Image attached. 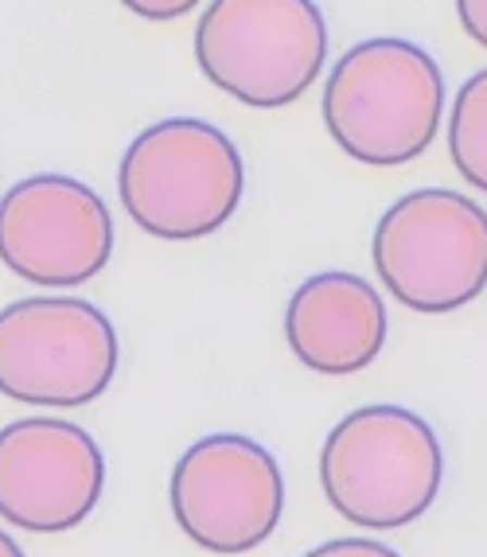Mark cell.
<instances>
[{"mask_svg":"<svg viewBox=\"0 0 487 557\" xmlns=\"http://www.w3.org/2000/svg\"><path fill=\"white\" fill-rule=\"evenodd\" d=\"M122 4L149 24H172V20H184L199 9V0H122Z\"/></svg>","mask_w":487,"mask_h":557,"instance_id":"obj_12","label":"cell"},{"mask_svg":"<svg viewBox=\"0 0 487 557\" xmlns=\"http://www.w3.org/2000/svg\"><path fill=\"white\" fill-rule=\"evenodd\" d=\"M386 335L383 297L359 273H312L285 308L289 351L316 374H359L383 355Z\"/></svg>","mask_w":487,"mask_h":557,"instance_id":"obj_10","label":"cell"},{"mask_svg":"<svg viewBox=\"0 0 487 557\" xmlns=\"http://www.w3.org/2000/svg\"><path fill=\"white\" fill-rule=\"evenodd\" d=\"M242 191V152L199 117H164L141 129L117 168L122 207L160 242H199L223 231Z\"/></svg>","mask_w":487,"mask_h":557,"instance_id":"obj_2","label":"cell"},{"mask_svg":"<svg viewBox=\"0 0 487 557\" xmlns=\"http://www.w3.org/2000/svg\"><path fill=\"white\" fill-rule=\"evenodd\" d=\"M168 499L176 527L199 549L238 557L277 530L285 475L265 445L242 433H211L176 460Z\"/></svg>","mask_w":487,"mask_h":557,"instance_id":"obj_7","label":"cell"},{"mask_svg":"<svg viewBox=\"0 0 487 557\" xmlns=\"http://www.w3.org/2000/svg\"><path fill=\"white\" fill-rule=\"evenodd\" d=\"M371 258L398 305L457 312L487 288V211L449 187L410 191L378 219Z\"/></svg>","mask_w":487,"mask_h":557,"instance_id":"obj_5","label":"cell"},{"mask_svg":"<svg viewBox=\"0 0 487 557\" xmlns=\"http://www.w3.org/2000/svg\"><path fill=\"white\" fill-rule=\"evenodd\" d=\"M304 557H402V554L371 539H332L324 546L309 549Z\"/></svg>","mask_w":487,"mask_h":557,"instance_id":"obj_13","label":"cell"},{"mask_svg":"<svg viewBox=\"0 0 487 557\" xmlns=\"http://www.w3.org/2000/svg\"><path fill=\"white\" fill-rule=\"evenodd\" d=\"M449 157L460 180L487 196V66L476 71L452 98Z\"/></svg>","mask_w":487,"mask_h":557,"instance_id":"obj_11","label":"cell"},{"mask_svg":"<svg viewBox=\"0 0 487 557\" xmlns=\"http://www.w3.org/2000/svg\"><path fill=\"white\" fill-rule=\"evenodd\" d=\"M113 219L83 180L28 176L0 199V261L43 288H75L110 265Z\"/></svg>","mask_w":487,"mask_h":557,"instance_id":"obj_8","label":"cell"},{"mask_svg":"<svg viewBox=\"0 0 487 557\" xmlns=\"http://www.w3.org/2000/svg\"><path fill=\"white\" fill-rule=\"evenodd\" d=\"M445 117V75L425 47L398 36L355 44L324 86L336 149L371 168H398L433 145Z\"/></svg>","mask_w":487,"mask_h":557,"instance_id":"obj_1","label":"cell"},{"mask_svg":"<svg viewBox=\"0 0 487 557\" xmlns=\"http://www.w3.org/2000/svg\"><path fill=\"white\" fill-rule=\"evenodd\" d=\"M207 83L253 110H285L316 86L328 20L316 0H211L196 24Z\"/></svg>","mask_w":487,"mask_h":557,"instance_id":"obj_4","label":"cell"},{"mask_svg":"<svg viewBox=\"0 0 487 557\" xmlns=\"http://www.w3.org/2000/svg\"><path fill=\"white\" fill-rule=\"evenodd\" d=\"M105 487V456L86 429L24 418L0 429V519L32 534H63L90 519Z\"/></svg>","mask_w":487,"mask_h":557,"instance_id":"obj_9","label":"cell"},{"mask_svg":"<svg viewBox=\"0 0 487 557\" xmlns=\"http://www.w3.org/2000/svg\"><path fill=\"white\" fill-rule=\"evenodd\" d=\"M117 332L90 300L28 297L0 308V394L24 406L75 409L117 374Z\"/></svg>","mask_w":487,"mask_h":557,"instance_id":"obj_6","label":"cell"},{"mask_svg":"<svg viewBox=\"0 0 487 557\" xmlns=\"http://www.w3.org/2000/svg\"><path fill=\"white\" fill-rule=\"evenodd\" d=\"M457 16L469 39H476L487 51V0H457Z\"/></svg>","mask_w":487,"mask_h":557,"instance_id":"obj_14","label":"cell"},{"mask_svg":"<svg viewBox=\"0 0 487 557\" xmlns=\"http://www.w3.org/2000/svg\"><path fill=\"white\" fill-rule=\"evenodd\" d=\"M445 453L433 425L405 406H359L320 448V483L339 519L398 530L433 507Z\"/></svg>","mask_w":487,"mask_h":557,"instance_id":"obj_3","label":"cell"},{"mask_svg":"<svg viewBox=\"0 0 487 557\" xmlns=\"http://www.w3.org/2000/svg\"><path fill=\"white\" fill-rule=\"evenodd\" d=\"M0 557H24V549L16 546L12 534H4V527H0Z\"/></svg>","mask_w":487,"mask_h":557,"instance_id":"obj_15","label":"cell"}]
</instances>
